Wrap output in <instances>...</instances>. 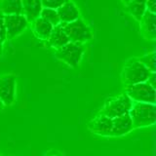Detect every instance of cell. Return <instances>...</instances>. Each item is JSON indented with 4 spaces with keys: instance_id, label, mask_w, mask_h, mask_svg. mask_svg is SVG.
Masks as SVG:
<instances>
[{
    "instance_id": "obj_28",
    "label": "cell",
    "mask_w": 156,
    "mask_h": 156,
    "mask_svg": "<svg viewBox=\"0 0 156 156\" xmlns=\"http://www.w3.org/2000/svg\"><path fill=\"white\" fill-rule=\"evenodd\" d=\"M0 156H2V155H0Z\"/></svg>"
},
{
    "instance_id": "obj_16",
    "label": "cell",
    "mask_w": 156,
    "mask_h": 156,
    "mask_svg": "<svg viewBox=\"0 0 156 156\" xmlns=\"http://www.w3.org/2000/svg\"><path fill=\"white\" fill-rule=\"evenodd\" d=\"M126 10L136 21L140 22L146 12L145 0H130L126 5Z\"/></svg>"
},
{
    "instance_id": "obj_18",
    "label": "cell",
    "mask_w": 156,
    "mask_h": 156,
    "mask_svg": "<svg viewBox=\"0 0 156 156\" xmlns=\"http://www.w3.org/2000/svg\"><path fill=\"white\" fill-rule=\"evenodd\" d=\"M40 18L44 19L48 23H50L53 27H56L60 24V19H58L57 10L50 9V8H43L40 13Z\"/></svg>"
},
{
    "instance_id": "obj_23",
    "label": "cell",
    "mask_w": 156,
    "mask_h": 156,
    "mask_svg": "<svg viewBox=\"0 0 156 156\" xmlns=\"http://www.w3.org/2000/svg\"><path fill=\"white\" fill-rule=\"evenodd\" d=\"M146 82H147L151 87L155 89L156 88V72H151Z\"/></svg>"
},
{
    "instance_id": "obj_27",
    "label": "cell",
    "mask_w": 156,
    "mask_h": 156,
    "mask_svg": "<svg viewBox=\"0 0 156 156\" xmlns=\"http://www.w3.org/2000/svg\"><path fill=\"white\" fill-rule=\"evenodd\" d=\"M51 156H62V155H51Z\"/></svg>"
},
{
    "instance_id": "obj_24",
    "label": "cell",
    "mask_w": 156,
    "mask_h": 156,
    "mask_svg": "<svg viewBox=\"0 0 156 156\" xmlns=\"http://www.w3.org/2000/svg\"><path fill=\"white\" fill-rule=\"evenodd\" d=\"M3 54V44L0 43V56Z\"/></svg>"
},
{
    "instance_id": "obj_8",
    "label": "cell",
    "mask_w": 156,
    "mask_h": 156,
    "mask_svg": "<svg viewBox=\"0 0 156 156\" xmlns=\"http://www.w3.org/2000/svg\"><path fill=\"white\" fill-rule=\"evenodd\" d=\"M5 27H6L7 40H12L21 35L26 30L28 22L23 15H9L4 16Z\"/></svg>"
},
{
    "instance_id": "obj_11",
    "label": "cell",
    "mask_w": 156,
    "mask_h": 156,
    "mask_svg": "<svg viewBox=\"0 0 156 156\" xmlns=\"http://www.w3.org/2000/svg\"><path fill=\"white\" fill-rule=\"evenodd\" d=\"M134 129L133 122L129 114L112 119V131L110 136H121L129 134Z\"/></svg>"
},
{
    "instance_id": "obj_21",
    "label": "cell",
    "mask_w": 156,
    "mask_h": 156,
    "mask_svg": "<svg viewBox=\"0 0 156 156\" xmlns=\"http://www.w3.org/2000/svg\"><path fill=\"white\" fill-rule=\"evenodd\" d=\"M6 40L7 38H6V27H5L4 15L0 12V43L4 44V42Z\"/></svg>"
},
{
    "instance_id": "obj_20",
    "label": "cell",
    "mask_w": 156,
    "mask_h": 156,
    "mask_svg": "<svg viewBox=\"0 0 156 156\" xmlns=\"http://www.w3.org/2000/svg\"><path fill=\"white\" fill-rule=\"evenodd\" d=\"M68 1H70V0H41V3L43 8H50V9L57 10L62 5Z\"/></svg>"
},
{
    "instance_id": "obj_1",
    "label": "cell",
    "mask_w": 156,
    "mask_h": 156,
    "mask_svg": "<svg viewBox=\"0 0 156 156\" xmlns=\"http://www.w3.org/2000/svg\"><path fill=\"white\" fill-rule=\"evenodd\" d=\"M150 73L138 58H134L125 62L121 73V79L125 86L139 84L147 81Z\"/></svg>"
},
{
    "instance_id": "obj_19",
    "label": "cell",
    "mask_w": 156,
    "mask_h": 156,
    "mask_svg": "<svg viewBox=\"0 0 156 156\" xmlns=\"http://www.w3.org/2000/svg\"><path fill=\"white\" fill-rule=\"evenodd\" d=\"M139 61L143 63V65L147 68L150 72H155V52H151L146 54V55L138 58Z\"/></svg>"
},
{
    "instance_id": "obj_26",
    "label": "cell",
    "mask_w": 156,
    "mask_h": 156,
    "mask_svg": "<svg viewBox=\"0 0 156 156\" xmlns=\"http://www.w3.org/2000/svg\"><path fill=\"white\" fill-rule=\"evenodd\" d=\"M129 1H130V0H122V2H123L125 5H126L127 3H129Z\"/></svg>"
},
{
    "instance_id": "obj_14",
    "label": "cell",
    "mask_w": 156,
    "mask_h": 156,
    "mask_svg": "<svg viewBox=\"0 0 156 156\" xmlns=\"http://www.w3.org/2000/svg\"><path fill=\"white\" fill-rule=\"evenodd\" d=\"M31 24H32V31L34 33V35L38 39L47 41L54 28L52 24L40 17L35 19L33 22H31Z\"/></svg>"
},
{
    "instance_id": "obj_6",
    "label": "cell",
    "mask_w": 156,
    "mask_h": 156,
    "mask_svg": "<svg viewBox=\"0 0 156 156\" xmlns=\"http://www.w3.org/2000/svg\"><path fill=\"white\" fill-rule=\"evenodd\" d=\"M125 94L133 101V102H144L151 105H155L156 102V90L147 82L125 86Z\"/></svg>"
},
{
    "instance_id": "obj_5",
    "label": "cell",
    "mask_w": 156,
    "mask_h": 156,
    "mask_svg": "<svg viewBox=\"0 0 156 156\" xmlns=\"http://www.w3.org/2000/svg\"><path fill=\"white\" fill-rule=\"evenodd\" d=\"M62 28L69 42L84 44L94 37L90 27L80 18L71 23H62Z\"/></svg>"
},
{
    "instance_id": "obj_10",
    "label": "cell",
    "mask_w": 156,
    "mask_h": 156,
    "mask_svg": "<svg viewBox=\"0 0 156 156\" xmlns=\"http://www.w3.org/2000/svg\"><path fill=\"white\" fill-rule=\"evenodd\" d=\"M140 28L143 37L146 40L153 41L156 38V15L146 11L140 19Z\"/></svg>"
},
{
    "instance_id": "obj_4",
    "label": "cell",
    "mask_w": 156,
    "mask_h": 156,
    "mask_svg": "<svg viewBox=\"0 0 156 156\" xmlns=\"http://www.w3.org/2000/svg\"><path fill=\"white\" fill-rule=\"evenodd\" d=\"M85 53L84 44L68 42L65 46L58 48L55 52V56L62 62L70 67H77L80 65L83 55Z\"/></svg>"
},
{
    "instance_id": "obj_9",
    "label": "cell",
    "mask_w": 156,
    "mask_h": 156,
    "mask_svg": "<svg viewBox=\"0 0 156 156\" xmlns=\"http://www.w3.org/2000/svg\"><path fill=\"white\" fill-rule=\"evenodd\" d=\"M88 129L93 134L102 136H110L112 131V119L105 114L100 113L89 122Z\"/></svg>"
},
{
    "instance_id": "obj_12",
    "label": "cell",
    "mask_w": 156,
    "mask_h": 156,
    "mask_svg": "<svg viewBox=\"0 0 156 156\" xmlns=\"http://www.w3.org/2000/svg\"><path fill=\"white\" fill-rule=\"evenodd\" d=\"M57 13L58 19H60L61 23H68L73 21L79 19L80 17V11L77 8L74 2L71 0L66 3H65L60 8L57 9Z\"/></svg>"
},
{
    "instance_id": "obj_7",
    "label": "cell",
    "mask_w": 156,
    "mask_h": 156,
    "mask_svg": "<svg viewBox=\"0 0 156 156\" xmlns=\"http://www.w3.org/2000/svg\"><path fill=\"white\" fill-rule=\"evenodd\" d=\"M17 78L13 74L0 76V100L4 106L13 105L16 101Z\"/></svg>"
},
{
    "instance_id": "obj_22",
    "label": "cell",
    "mask_w": 156,
    "mask_h": 156,
    "mask_svg": "<svg viewBox=\"0 0 156 156\" xmlns=\"http://www.w3.org/2000/svg\"><path fill=\"white\" fill-rule=\"evenodd\" d=\"M146 11L154 13L156 11V0H145Z\"/></svg>"
},
{
    "instance_id": "obj_17",
    "label": "cell",
    "mask_w": 156,
    "mask_h": 156,
    "mask_svg": "<svg viewBox=\"0 0 156 156\" xmlns=\"http://www.w3.org/2000/svg\"><path fill=\"white\" fill-rule=\"evenodd\" d=\"M0 12L4 16L23 15L22 0H2L0 3Z\"/></svg>"
},
{
    "instance_id": "obj_15",
    "label": "cell",
    "mask_w": 156,
    "mask_h": 156,
    "mask_svg": "<svg viewBox=\"0 0 156 156\" xmlns=\"http://www.w3.org/2000/svg\"><path fill=\"white\" fill-rule=\"evenodd\" d=\"M47 41L49 43V45L52 48L56 49V50L62 46H65L66 44L69 42L65 30H63V28H62V23H60V24H58V26L54 27Z\"/></svg>"
},
{
    "instance_id": "obj_3",
    "label": "cell",
    "mask_w": 156,
    "mask_h": 156,
    "mask_svg": "<svg viewBox=\"0 0 156 156\" xmlns=\"http://www.w3.org/2000/svg\"><path fill=\"white\" fill-rule=\"evenodd\" d=\"M133 105V101L125 93L108 99L102 107L101 113L114 119L125 114H129V111Z\"/></svg>"
},
{
    "instance_id": "obj_2",
    "label": "cell",
    "mask_w": 156,
    "mask_h": 156,
    "mask_svg": "<svg viewBox=\"0 0 156 156\" xmlns=\"http://www.w3.org/2000/svg\"><path fill=\"white\" fill-rule=\"evenodd\" d=\"M129 115L135 128H145L155 124L156 107L155 105L133 102Z\"/></svg>"
},
{
    "instance_id": "obj_25",
    "label": "cell",
    "mask_w": 156,
    "mask_h": 156,
    "mask_svg": "<svg viewBox=\"0 0 156 156\" xmlns=\"http://www.w3.org/2000/svg\"><path fill=\"white\" fill-rule=\"evenodd\" d=\"M3 108H4V105H3V102L1 101V100H0V111H1Z\"/></svg>"
},
{
    "instance_id": "obj_13",
    "label": "cell",
    "mask_w": 156,
    "mask_h": 156,
    "mask_svg": "<svg viewBox=\"0 0 156 156\" xmlns=\"http://www.w3.org/2000/svg\"><path fill=\"white\" fill-rule=\"evenodd\" d=\"M23 15L28 23L40 17V13L43 9L41 0H22Z\"/></svg>"
}]
</instances>
